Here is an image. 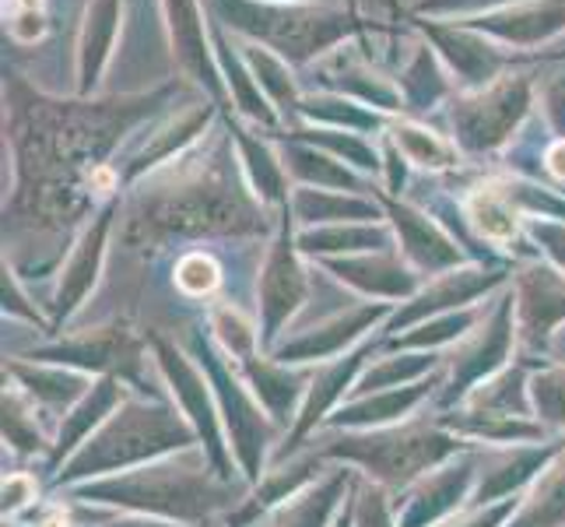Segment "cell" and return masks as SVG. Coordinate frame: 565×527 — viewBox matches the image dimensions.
<instances>
[{
  "label": "cell",
  "instance_id": "1",
  "mask_svg": "<svg viewBox=\"0 0 565 527\" xmlns=\"http://www.w3.org/2000/svg\"><path fill=\"white\" fill-rule=\"evenodd\" d=\"M218 22L246 35V43L275 50L288 64H309L362 32L348 11L317 4H270V0H211Z\"/></svg>",
  "mask_w": 565,
  "mask_h": 527
},
{
  "label": "cell",
  "instance_id": "2",
  "mask_svg": "<svg viewBox=\"0 0 565 527\" xmlns=\"http://www.w3.org/2000/svg\"><path fill=\"white\" fill-rule=\"evenodd\" d=\"M531 106V77L502 74L489 88L463 95L454 106L457 138L471 148H492L520 124V116Z\"/></svg>",
  "mask_w": 565,
  "mask_h": 527
},
{
  "label": "cell",
  "instance_id": "3",
  "mask_svg": "<svg viewBox=\"0 0 565 527\" xmlns=\"http://www.w3.org/2000/svg\"><path fill=\"white\" fill-rule=\"evenodd\" d=\"M415 25L422 29L425 43L446 61L450 74L460 77V85L467 92H481L502 77L505 53L495 46V39L467 29L460 22H436V18H418Z\"/></svg>",
  "mask_w": 565,
  "mask_h": 527
},
{
  "label": "cell",
  "instance_id": "4",
  "mask_svg": "<svg viewBox=\"0 0 565 527\" xmlns=\"http://www.w3.org/2000/svg\"><path fill=\"white\" fill-rule=\"evenodd\" d=\"M460 25L489 35L502 46L534 50L565 32V0H523V4L502 8L492 14L460 18Z\"/></svg>",
  "mask_w": 565,
  "mask_h": 527
},
{
  "label": "cell",
  "instance_id": "5",
  "mask_svg": "<svg viewBox=\"0 0 565 527\" xmlns=\"http://www.w3.org/2000/svg\"><path fill=\"white\" fill-rule=\"evenodd\" d=\"M162 14H166V29H169V43L172 56L183 67L186 77H193L198 85L218 95L222 92V67L214 46L207 39L204 25V4L201 0H159Z\"/></svg>",
  "mask_w": 565,
  "mask_h": 527
},
{
  "label": "cell",
  "instance_id": "6",
  "mask_svg": "<svg viewBox=\"0 0 565 527\" xmlns=\"http://www.w3.org/2000/svg\"><path fill=\"white\" fill-rule=\"evenodd\" d=\"M317 74L330 88H338L341 95H359V99L373 103L380 109H397L401 106V88L390 85V77L373 67L365 53H359L352 43H341L338 50H330L323 61L317 64Z\"/></svg>",
  "mask_w": 565,
  "mask_h": 527
},
{
  "label": "cell",
  "instance_id": "7",
  "mask_svg": "<svg viewBox=\"0 0 565 527\" xmlns=\"http://www.w3.org/2000/svg\"><path fill=\"white\" fill-rule=\"evenodd\" d=\"M124 0H88L82 35H77V92H92L103 82L120 35Z\"/></svg>",
  "mask_w": 565,
  "mask_h": 527
},
{
  "label": "cell",
  "instance_id": "8",
  "mask_svg": "<svg viewBox=\"0 0 565 527\" xmlns=\"http://www.w3.org/2000/svg\"><path fill=\"white\" fill-rule=\"evenodd\" d=\"M239 219L236 198H228L222 187H186L177 198L159 208V225L177 232H204V229H228Z\"/></svg>",
  "mask_w": 565,
  "mask_h": 527
},
{
  "label": "cell",
  "instance_id": "9",
  "mask_svg": "<svg viewBox=\"0 0 565 527\" xmlns=\"http://www.w3.org/2000/svg\"><path fill=\"white\" fill-rule=\"evenodd\" d=\"M394 148L404 155L407 162H415L422 169H450L457 162L454 145L443 134L428 130L422 124H397L394 127Z\"/></svg>",
  "mask_w": 565,
  "mask_h": 527
},
{
  "label": "cell",
  "instance_id": "10",
  "mask_svg": "<svg viewBox=\"0 0 565 527\" xmlns=\"http://www.w3.org/2000/svg\"><path fill=\"white\" fill-rule=\"evenodd\" d=\"M239 56L246 61L249 74L257 77V85L264 92L275 95L278 103H288L296 106L299 103V92H296V82H291V71H288V61H281V56L275 50H267L260 43H243L239 46Z\"/></svg>",
  "mask_w": 565,
  "mask_h": 527
},
{
  "label": "cell",
  "instance_id": "11",
  "mask_svg": "<svg viewBox=\"0 0 565 527\" xmlns=\"http://www.w3.org/2000/svg\"><path fill=\"white\" fill-rule=\"evenodd\" d=\"M401 88L407 95V103H436L446 92V71L428 43L415 46L412 64H407L401 74ZM418 109H425V106H418Z\"/></svg>",
  "mask_w": 565,
  "mask_h": 527
},
{
  "label": "cell",
  "instance_id": "12",
  "mask_svg": "<svg viewBox=\"0 0 565 527\" xmlns=\"http://www.w3.org/2000/svg\"><path fill=\"white\" fill-rule=\"evenodd\" d=\"M467 214H471L475 229L481 232L484 240H513L516 232V219H513V208L505 201V193H499L495 187H481L471 204H467Z\"/></svg>",
  "mask_w": 565,
  "mask_h": 527
},
{
  "label": "cell",
  "instance_id": "13",
  "mask_svg": "<svg viewBox=\"0 0 565 527\" xmlns=\"http://www.w3.org/2000/svg\"><path fill=\"white\" fill-rule=\"evenodd\" d=\"M4 29L14 43H39L46 35L43 0H4Z\"/></svg>",
  "mask_w": 565,
  "mask_h": 527
},
{
  "label": "cell",
  "instance_id": "14",
  "mask_svg": "<svg viewBox=\"0 0 565 527\" xmlns=\"http://www.w3.org/2000/svg\"><path fill=\"white\" fill-rule=\"evenodd\" d=\"M513 4H523V0H418L415 4V14L418 18H478V14H492V11H502V8H513Z\"/></svg>",
  "mask_w": 565,
  "mask_h": 527
},
{
  "label": "cell",
  "instance_id": "15",
  "mask_svg": "<svg viewBox=\"0 0 565 527\" xmlns=\"http://www.w3.org/2000/svg\"><path fill=\"white\" fill-rule=\"evenodd\" d=\"M177 282L183 292H190V296H204V292L218 288L222 271L211 257H204V253H190V257H183L177 267Z\"/></svg>",
  "mask_w": 565,
  "mask_h": 527
},
{
  "label": "cell",
  "instance_id": "16",
  "mask_svg": "<svg viewBox=\"0 0 565 527\" xmlns=\"http://www.w3.org/2000/svg\"><path fill=\"white\" fill-rule=\"evenodd\" d=\"M544 109L558 127H565V71L548 74V82H544Z\"/></svg>",
  "mask_w": 565,
  "mask_h": 527
},
{
  "label": "cell",
  "instance_id": "17",
  "mask_svg": "<svg viewBox=\"0 0 565 527\" xmlns=\"http://www.w3.org/2000/svg\"><path fill=\"white\" fill-rule=\"evenodd\" d=\"M544 162H548V169L558 176V180H565V138L548 148V159H544Z\"/></svg>",
  "mask_w": 565,
  "mask_h": 527
},
{
  "label": "cell",
  "instance_id": "18",
  "mask_svg": "<svg viewBox=\"0 0 565 527\" xmlns=\"http://www.w3.org/2000/svg\"><path fill=\"white\" fill-rule=\"evenodd\" d=\"M270 4H306V0H270Z\"/></svg>",
  "mask_w": 565,
  "mask_h": 527
},
{
  "label": "cell",
  "instance_id": "19",
  "mask_svg": "<svg viewBox=\"0 0 565 527\" xmlns=\"http://www.w3.org/2000/svg\"><path fill=\"white\" fill-rule=\"evenodd\" d=\"M390 8H394V11H397V8H401V0H390Z\"/></svg>",
  "mask_w": 565,
  "mask_h": 527
}]
</instances>
